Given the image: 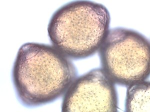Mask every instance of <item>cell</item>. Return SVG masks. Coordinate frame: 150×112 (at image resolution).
I'll return each instance as SVG.
<instances>
[{
  "mask_svg": "<svg viewBox=\"0 0 150 112\" xmlns=\"http://www.w3.org/2000/svg\"><path fill=\"white\" fill-rule=\"evenodd\" d=\"M77 75L70 58L52 45L34 42L21 47L12 71L18 99L29 108L49 104L64 95Z\"/></svg>",
  "mask_w": 150,
  "mask_h": 112,
  "instance_id": "1",
  "label": "cell"
},
{
  "mask_svg": "<svg viewBox=\"0 0 150 112\" xmlns=\"http://www.w3.org/2000/svg\"><path fill=\"white\" fill-rule=\"evenodd\" d=\"M110 23L109 11L102 4L74 1L52 15L47 28L48 37L52 46L70 59H85L99 51Z\"/></svg>",
  "mask_w": 150,
  "mask_h": 112,
  "instance_id": "2",
  "label": "cell"
},
{
  "mask_svg": "<svg viewBox=\"0 0 150 112\" xmlns=\"http://www.w3.org/2000/svg\"><path fill=\"white\" fill-rule=\"evenodd\" d=\"M98 52L101 68L115 84L129 87L149 78L150 41L138 31L109 29Z\"/></svg>",
  "mask_w": 150,
  "mask_h": 112,
  "instance_id": "3",
  "label": "cell"
},
{
  "mask_svg": "<svg viewBox=\"0 0 150 112\" xmlns=\"http://www.w3.org/2000/svg\"><path fill=\"white\" fill-rule=\"evenodd\" d=\"M62 111H118L115 84L101 68L77 77L64 95Z\"/></svg>",
  "mask_w": 150,
  "mask_h": 112,
  "instance_id": "4",
  "label": "cell"
},
{
  "mask_svg": "<svg viewBox=\"0 0 150 112\" xmlns=\"http://www.w3.org/2000/svg\"><path fill=\"white\" fill-rule=\"evenodd\" d=\"M125 111L150 112V83L149 80L128 87Z\"/></svg>",
  "mask_w": 150,
  "mask_h": 112,
  "instance_id": "5",
  "label": "cell"
}]
</instances>
